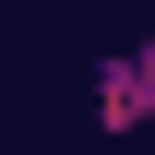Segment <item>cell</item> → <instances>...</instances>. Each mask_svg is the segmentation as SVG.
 Segmentation results:
<instances>
[{
    "label": "cell",
    "mask_w": 155,
    "mask_h": 155,
    "mask_svg": "<svg viewBox=\"0 0 155 155\" xmlns=\"http://www.w3.org/2000/svg\"><path fill=\"white\" fill-rule=\"evenodd\" d=\"M131 107H155V60H119L107 72V119H131Z\"/></svg>",
    "instance_id": "obj_1"
}]
</instances>
